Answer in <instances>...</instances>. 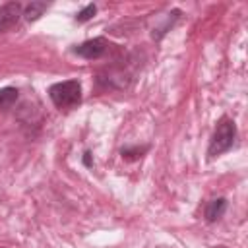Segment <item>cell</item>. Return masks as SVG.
Listing matches in <instances>:
<instances>
[{
	"mask_svg": "<svg viewBox=\"0 0 248 248\" xmlns=\"http://www.w3.org/2000/svg\"><path fill=\"white\" fill-rule=\"evenodd\" d=\"M48 97L60 110L76 108L81 103V83L78 79L58 81L48 87Z\"/></svg>",
	"mask_w": 248,
	"mask_h": 248,
	"instance_id": "cell-1",
	"label": "cell"
},
{
	"mask_svg": "<svg viewBox=\"0 0 248 248\" xmlns=\"http://www.w3.org/2000/svg\"><path fill=\"white\" fill-rule=\"evenodd\" d=\"M236 140V124L231 118H221L211 140H209V147H207V155L209 157H217L225 151H229L232 147Z\"/></svg>",
	"mask_w": 248,
	"mask_h": 248,
	"instance_id": "cell-2",
	"label": "cell"
},
{
	"mask_svg": "<svg viewBox=\"0 0 248 248\" xmlns=\"http://www.w3.org/2000/svg\"><path fill=\"white\" fill-rule=\"evenodd\" d=\"M107 48H108L107 41L103 37H95V39H89V41H83L81 45H78L74 48V52L85 60H97L107 52Z\"/></svg>",
	"mask_w": 248,
	"mask_h": 248,
	"instance_id": "cell-3",
	"label": "cell"
},
{
	"mask_svg": "<svg viewBox=\"0 0 248 248\" xmlns=\"http://www.w3.org/2000/svg\"><path fill=\"white\" fill-rule=\"evenodd\" d=\"M21 16H23V6L19 2H8L0 6V33L14 27Z\"/></svg>",
	"mask_w": 248,
	"mask_h": 248,
	"instance_id": "cell-4",
	"label": "cell"
},
{
	"mask_svg": "<svg viewBox=\"0 0 248 248\" xmlns=\"http://www.w3.org/2000/svg\"><path fill=\"white\" fill-rule=\"evenodd\" d=\"M225 209H227V200L225 198H215L205 207V219L207 221H217V219L223 217Z\"/></svg>",
	"mask_w": 248,
	"mask_h": 248,
	"instance_id": "cell-5",
	"label": "cell"
},
{
	"mask_svg": "<svg viewBox=\"0 0 248 248\" xmlns=\"http://www.w3.org/2000/svg\"><path fill=\"white\" fill-rule=\"evenodd\" d=\"M17 89L16 87H2L0 89V108H10L17 101Z\"/></svg>",
	"mask_w": 248,
	"mask_h": 248,
	"instance_id": "cell-6",
	"label": "cell"
},
{
	"mask_svg": "<svg viewBox=\"0 0 248 248\" xmlns=\"http://www.w3.org/2000/svg\"><path fill=\"white\" fill-rule=\"evenodd\" d=\"M48 8V4L46 2H31L27 8H25V12H23V16H25V19L27 21H35L39 16H43V12Z\"/></svg>",
	"mask_w": 248,
	"mask_h": 248,
	"instance_id": "cell-7",
	"label": "cell"
},
{
	"mask_svg": "<svg viewBox=\"0 0 248 248\" xmlns=\"http://www.w3.org/2000/svg\"><path fill=\"white\" fill-rule=\"evenodd\" d=\"M95 14H97V6H95V4H87V6H85V8H83V10H81V12L76 16V21H78V23L89 21V19H91Z\"/></svg>",
	"mask_w": 248,
	"mask_h": 248,
	"instance_id": "cell-8",
	"label": "cell"
}]
</instances>
